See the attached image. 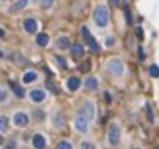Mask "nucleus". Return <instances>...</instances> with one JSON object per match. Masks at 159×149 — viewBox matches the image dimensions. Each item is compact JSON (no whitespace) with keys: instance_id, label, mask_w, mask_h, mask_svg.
<instances>
[{"instance_id":"e433bc0d","label":"nucleus","mask_w":159,"mask_h":149,"mask_svg":"<svg viewBox=\"0 0 159 149\" xmlns=\"http://www.w3.org/2000/svg\"><path fill=\"white\" fill-rule=\"evenodd\" d=\"M136 149H139V147H136Z\"/></svg>"},{"instance_id":"a211bd4d","label":"nucleus","mask_w":159,"mask_h":149,"mask_svg":"<svg viewBox=\"0 0 159 149\" xmlns=\"http://www.w3.org/2000/svg\"><path fill=\"white\" fill-rule=\"evenodd\" d=\"M36 78H38V74H36L34 71H27V73L24 74V82H25V84H28V82H33Z\"/></svg>"},{"instance_id":"9d476101","label":"nucleus","mask_w":159,"mask_h":149,"mask_svg":"<svg viewBox=\"0 0 159 149\" xmlns=\"http://www.w3.org/2000/svg\"><path fill=\"white\" fill-rule=\"evenodd\" d=\"M33 146H34L36 149H44V147H45V138H44L41 134L34 135V137H33Z\"/></svg>"},{"instance_id":"c85d7f7f","label":"nucleus","mask_w":159,"mask_h":149,"mask_svg":"<svg viewBox=\"0 0 159 149\" xmlns=\"http://www.w3.org/2000/svg\"><path fill=\"white\" fill-rule=\"evenodd\" d=\"M105 101H106V103H108V104H109V103H111V101H112V99H111V95H109V93H108V92H106V93H105Z\"/></svg>"},{"instance_id":"39448f33","label":"nucleus","mask_w":159,"mask_h":149,"mask_svg":"<svg viewBox=\"0 0 159 149\" xmlns=\"http://www.w3.org/2000/svg\"><path fill=\"white\" fill-rule=\"evenodd\" d=\"M108 70H109L112 74H116V76H120V74L123 73V65H122L120 61L112 59V61L108 62Z\"/></svg>"},{"instance_id":"aec40b11","label":"nucleus","mask_w":159,"mask_h":149,"mask_svg":"<svg viewBox=\"0 0 159 149\" xmlns=\"http://www.w3.org/2000/svg\"><path fill=\"white\" fill-rule=\"evenodd\" d=\"M150 74L153 78H159V67L157 65H151L150 67Z\"/></svg>"},{"instance_id":"f704fd0d","label":"nucleus","mask_w":159,"mask_h":149,"mask_svg":"<svg viewBox=\"0 0 159 149\" xmlns=\"http://www.w3.org/2000/svg\"><path fill=\"white\" fill-rule=\"evenodd\" d=\"M2 143H3V138H2V137H0V144H2Z\"/></svg>"},{"instance_id":"6e6552de","label":"nucleus","mask_w":159,"mask_h":149,"mask_svg":"<svg viewBox=\"0 0 159 149\" xmlns=\"http://www.w3.org/2000/svg\"><path fill=\"white\" fill-rule=\"evenodd\" d=\"M81 112L87 117V120H90V118H94V112H95V109H94V106L90 104V103H84Z\"/></svg>"},{"instance_id":"c756f323","label":"nucleus","mask_w":159,"mask_h":149,"mask_svg":"<svg viewBox=\"0 0 159 149\" xmlns=\"http://www.w3.org/2000/svg\"><path fill=\"white\" fill-rule=\"evenodd\" d=\"M6 149H16V143H14V141H10V143L6 144Z\"/></svg>"},{"instance_id":"b1692460","label":"nucleus","mask_w":159,"mask_h":149,"mask_svg":"<svg viewBox=\"0 0 159 149\" xmlns=\"http://www.w3.org/2000/svg\"><path fill=\"white\" fill-rule=\"evenodd\" d=\"M81 149H95V146H94L92 143L84 141V143H81Z\"/></svg>"},{"instance_id":"9b49d317","label":"nucleus","mask_w":159,"mask_h":149,"mask_svg":"<svg viewBox=\"0 0 159 149\" xmlns=\"http://www.w3.org/2000/svg\"><path fill=\"white\" fill-rule=\"evenodd\" d=\"M27 3H28V0H17L16 3H13V5L10 6V11L14 13V11H19V10H24V8L27 6Z\"/></svg>"},{"instance_id":"0eeeda50","label":"nucleus","mask_w":159,"mask_h":149,"mask_svg":"<svg viewBox=\"0 0 159 149\" xmlns=\"http://www.w3.org/2000/svg\"><path fill=\"white\" fill-rule=\"evenodd\" d=\"M24 28H25V31H28V33H36V30H38V22H36L34 19H25V20H24Z\"/></svg>"},{"instance_id":"ddd939ff","label":"nucleus","mask_w":159,"mask_h":149,"mask_svg":"<svg viewBox=\"0 0 159 149\" xmlns=\"http://www.w3.org/2000/svg\"><path fill=\"white\" fill-rule=\"evenodd\" d=\"M80 86H81V82H80L78 78H70L69 81H67V87H69V90H72V92L78 90Z\"/></svg>"},{"instance_id":"2f4dec72","label":"nucleus","mask_w":159,"mask_h":149,"mask_svg":"<svg viewBox=\"0 0 159 149\" xmlns=\"http://www.w3.org/2000/svg\"><path fill=\"white\" fill-rule=\"evenodd\" d=\"M111 3H112V5H116V6H117V5L120 3V0H111Z\"/></svg>"},{"instance_id":"2eb2a0df","label":"nucleus","mask_w":159,"mask_h":149,"mask_svg":"<svg viewBox=\"0 0 159 149\" xmlns=\"http://www.w3.org/2000/svg\"><path fill=\"white\" fill-rule=\"evenodd\" d=\"M36 42H38V45H41V47H45L49 44V36L47 34H44V33H41V34H38V37H36Z\"/></svg>"},{"instance_id":"72a5a7b5","label":"nucleus","mask_w":159,"mask_h":149,"mask_svg":"<svg viewBox=\"0 0 159 149\" xmlns=\"http://www.w3.org/2000/svg\"><path fill=\"white\" fill-rule=\"evenodd\" d=\"M112 42H114V40H112V39H106V45H111Z\"/></svg>"},{"instance_id":"412c9836","label":"nucleus","mask_w":159,"mask_h":149,"mask_svg":"<svg viewBox=\"0 0 159 149\" xmlns=\"http://www.w3.org/2000/svg\"><path fill=\"white\" fill-rule=\"evenodd\" d=\"M56 149H72V144L69 141H59L58 146H56Z\"/></svg>"},{"instance_id":"f8f14e48","label":"nucleus","mask_w":159,"mask_h":149,"mask_svg":"<svg viewBox=\"0 0 159 149\" xmlns=\"http://www.w3.org/2000/svg\"><path fill=\"white\" fill-rule=\"evenodd\" d=\"M70 52H72V56H75V58H81L83 53H84V48H83L80 44H74Z\"/></svg>"},{"instance_id":"7c9ffc66","label":"nucleus","mask_w":159,"mask_h":149,"mask_svg":"<svg viewBox=\"0 0 159 149\" xmlns=\"http://www.w3.org/2000/svg\"><path fill=\"white\" fill-rule=\"evenodd\" d=\"M147 112H148V117H150V121H153V115H151V109H150V106L147 104Z\"/></svg>"},{"instance_id":"5701e85b","label":"nucleus","mask_w":159,"mask_h":149,"mask_svg":"<svg viewBox=\"0 0 159 149\" xmlns=\"http://www.w3.org/2000/svg\"><path fill=\"white\" fill-rule=\"evenodd\" d=\"M78 68H80V71H87V70L90 68V62H89V61H86V62H84V64H81Z\"/></svg>"},{"instance_id":"7ed1b4c3","label":"nucleus","mask_w":159,"mask_h":149,"mask_svg":"<svg viewBox=\"0 0 159 149\" xmlns=\"http://www.w3.org/2000/svg\"><path fill=\"white\" fill-rule=\"evenodd\" d=\"M81 33H83V36H84V39H86V42H87V45H89V48H90V52H92V53H98L100 47H98V44L94 40V37L90 36L89 30H87L86 27H83V28H81Z\"/></svg>"},{"instance_id":"a878e982","label":"nucleus","mask_w":159,"mask_h":149,"mask_svg":"<svg viewBox=\"0 0 159 149\" xmlns=\"http://www.w3.org/2000/svg\"><path fill=\"white\" fill-rule=\"evenodd\" d=\"M136 33H137V37H139V39H144V33H142V28H141V27L136 28Z\"/></svg>"},{"instance_id":"c9c22d12","label":"nucleus","mask_w":159,"mask_h":149,"mask_svg":"<svg viewBox=\"0 0 159 149\" xmlns=\"http://www.w3.org/2000/svg\"><path fill=\"white\" fill-rule=\"evenodd\" d=\"M2 56H3V53H2V52H0V58H2Z\"/></svg>"},{"instance_id":"393cba45","label":"nucleus","mask_w":159,"mask_h":149,"mask_svg":"<svg viewBox=\"0 0 159 149\" xmlns=\"http://www.w3.org/2000/svg\"><path fill=\"white\" fill-rule=\"evenodd\" d=\"M52 3H53V0H41V5H42L44 8H50Z\"/></svg>"},{"instance_id":"4468645a","label":"nucleus","mask_w":159,"mask_h":149,"mask_svg":"<svg viewBox=\"0 0 159 149\" xmlns=\"http://www.w3.org/2000/svg\"><path fill=\"white\" fill-rule=\"evenodd\" d=\"M10 86H11V89H13V92L16 93V96H19V98H24V95H25V92H24V89H22L19 84H16V82H10Z\"/></svg>"},{"instance_id":"423d86ee","label":"nucleus","mask_w":159,"mask_h":149,"mask_svg":"<svg viewBox=\"0 0 159 149\" xmlns=\"http://www.w3.org/2000/svg\"><path fill=\"white\" fill-rule=\"evenodd\" d=\"M13 121H14L16 126L24 128V126H27V124H28V117H27L24 112H19V113H16V115H14Z\"/></svg>"},{"instance_id":"f03ea898","label":"nucleus","mask_w":159,"mask_h":149,"mask_svg":"<svg viewBox=\"0 0 159 149\" xmlns=\"http://www.w3.org/2000/svg\"><path fill=\"white\" fill-rule=\"evenodd\" d=\"M120 140V129L117 124H111V128H109V132H108V141L109 144L112 146H116Z\"/></svg>"},{"instance_id":"473e14b6","label":"nucleus","mask_w":159,"mask_h":149,"mask_svg":"<svg viewBox=\"0 0 159 149\" xmlns=\"http://www.w3.org/2000/svg\"><path fill=\"white\" fill-rule=\"evenodd\" d=\"M3 36H5V31H3V30H2V28H0V39H2V37H3Z\"/></svg>"},{"instance_id":"f257e3e1","label":"nucleus","mask_w":159,"mask_h":149,"mask_svg":"<svg viewBox=\"0 0 159 149\" xmlns=\"http://www.w3.org/2000/svg\"><path fill=\"white\" fill-rule=\"evenodd\" d=\"M108 19H109V13H108V8L105 5H98L94 11V20L98 27H106L108 25Z\"/></svg>"},{"instance_id":"f3484780","label":"nucleus","mask_w":159,"mask_h":149,"mask_svg":"<svg viewBox=\"0 0 159 149\" xmlns=\"http://www.w3.org/2000/svg\"><path fill=\"white\" fill-rule=\"evenodd\" d=\"M84 86H86L89 90H94V89H97V79L92 78V76H89V78L84 81Z\"/></svg>"},{"instance_id":"1a4fd4ad","label":"nucleus","mask_w":159,"mask_h":149,"mask_svg":"<svg viewBox=\"0 0 159 149\" xmlns=\"http://www.w3.org/2000/svg\"><path fill=\"white\" fill-rule=\"evenodd\" d=\"M30 98H31V101H34V103H41V101L45 99V93L42 90H33L30 93Z\"/></svg>"},{"instance_id":"bb28decb","label":"nucleus","mask_w":159,"mask_h":149,"mask_svg":"<svg viewBox=\"0 0 159 149\" xmlns=\"http://www.w3.org/2000/svg\"><path fill=\"white\" fill-rule=\"evenodd\" d=\"M56 61H58V64H59L61 67H67V64H66L64 58H56Z\"/></svg>"},{"instance_id":"dca6fc26","label":"nucleus","mask_w":159,"mask_h":149,"mask_svg":"<svg viewBox=\"0 0 159 149\" xmlns=\"http://www.w3.org/2000/svg\"><path fill=\"white\" fill-rule=\"evenodd\" d=\"M56 44H58L59 50H66V48L70 47V42H69V39H67V37H59V39L56 40Z\"/></svg>"},{"instance_id":"20e7f679","label":"nucleus","mask_w":159,"mask_h":149,"mask_svg":"<svg viewBox=\"0 0 159 149\" xmlns=\"http://www.w3.org/2000/svg\"><path fill=\"white\" fill-rule=\"evenodd\" d=\"M87 117L80 110L78 113H77V118H75V128L80 131V132H86L87 131Z\"/></svg>"},{"instance_id":"6ab92c4d","label":"nucleus","mask_w":159,"mask_h":149,"mask_svg":"<svg viewBox=\"0 0 159 149\" xmlns=\"http://www.w3.org/2000/svg\"><path fill=\"white\" fill-rule=\"evenodd\" d=\"M8 129V118L6 117H0V131L5 132Z\"/></svg>"},{"instance_id":"cd10ccee","label":"nucleus","mask_w":159,"mask_h":149,"mask_svg":"<svg viewBox=\"0 0 159 149\" xmlns=\"http://www.w3.org/2000/svg\"><path fill=\"white\" fill-rule=\"evenodd\" d=\"M5 99H6V92L0 90V101H5Z\"/></svg>"},{"instance_id":"4be33fe9","label":"nucleus","mask_w":159,"mask_h":149,"mask_svg":"<svg viewBox=\"0 0 159 149\" xmlns=\"http://www.w3.org/2000/svg\"><path fill=\"white\" fill-rule=\"evenodd\" d=\"M123 10H125V17H126V22H128V25H131V13H129V8L125 5V6H123Z\"/></svg>"}]
</instances>
